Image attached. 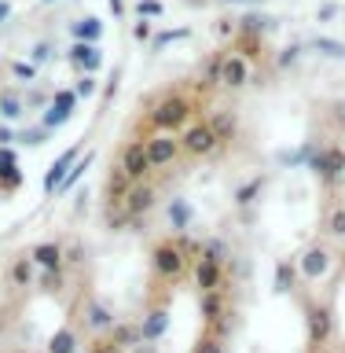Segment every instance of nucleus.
<instances>
[{"mask_svg": "<svg viewBox=\"0 0 345 353\" xmlns=\"http://www.w3.org/2000/svg\"><path fill=\"white\" fill-rule=\"evenodd\" d=\"M195 353H220V346H217L213 339H202V342H198V350H195Z\"/></svg>", "mask_w": 345, "mask_h": 353, "instance_id": "2", "label": "nucleus"}, {"mask_svg": "<svg viewBox=\"0 0 345 353\" xmlns=\"http://www.w3.org/2000/svg\"><path fill=\"white\" fill-rule=\"evenodd\" d=\"M88 353H118V346H114V342H96Z\"/></svg>", "mask_w": 345, "mask_h": 353, "instance_id": "3", "label": "nucleus"}, {"mask_svg": "<svg viewBox=\"0 0 345 353\" xmlns=\"http://www.w3.org/2000/svg\"><path fill=\"white\" fill-rule=\"evenodd\" d=\"M48 350H52V353H74V350H77V342H74L70 331H59V335H52Z\"/></svg>", "mask_w": 345, "mask_h": 353, "instance_id": "1", "label": "nucleus"}]
</instances>
